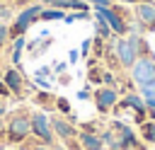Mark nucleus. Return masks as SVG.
I'll return each mask as SVG.
<instances>
[{"mask_svg": "<svg viewBox=\"0 0 155 150\" xmlns=\"http://www.w3.org/2000/svg\"><path fill=\"white\" fill-rule=\"evenodd\" d=\"M5 133L7 145H19L31 135V109L22 106L17 111H10L5 119Z\"/></svg>", "mask_w": 155, "mask_h": 150, "instance_id": "1", "label": "nucleus"}, {"mask_svg": "<svg viewBox=\"0 0 155 150\" xmlns=\"http://www.w3.org/2000/svg\"><path fill=\"white\" fill-rule=\"evenodd\" d=\"M41 10H44V2H31V5L22 7V12H19V15L15 17V22L10 24V39L24 36V34H27V29H29L34 22H39Z\"/></svg>", "mask_w": 155, "mask_h": 150, "instance_id": "2", "label": "nucleus"}, {"mask_svg": "<svg viewBox=\"0 0 155 150\" xmlns=\"http://www.w3.org/2000/svg\"><path fill=\"white\" fill-rule=\"evenodd\" d=\"M131 80L140 87L150 80H155V56L153 53H145V56H138L136 63L131 65Z\"/></svg>", "mask_w": 155, "mask_h": 150, "instance_id": "3", "label": "nucleus"}, {"mask_svg": "<svg viewBox=\"0 0 155 150\" xmlns=\"http://www.w3.org/2000/svg\"><path fill=\"white\" fill-rule=\"evenodd\" d=\"M31 135L39 138L41 143H48V145L56 143V133H53V128H51V119H48L46 111H41V109L31 111Z\"/></svg>", "mask_w": 155, "mask_h": 150, "instance_id": "4", "label": "nucleus"}, {"mask_svg": "<svg viewBox=\"0 0 155 150\" xmlns=\"http://www.w3.org/2000/svg\"><path fill=\"white\" fill-rule=\"evenodd\" d=\"M94 10L109 22V27H111V31H114L116 36H126V34H128L126 10H121V7H116V5H111V7H94Z\"/></svg>", "mask_w": 155, "mask_h": 150, "instance_id": "5", "label": "nucleus"}, {"mask_svg": "<svg viewBox=\"0 0 155 150\" xmlns=\"http://www.w3.org/2000/svg\"><path fill=\"white\" fill-rule=\"evenodd\" d=\"M111 133H114V143H111V148L109 150H124V148H131V145H136L138 143V138H136V131L128 126V123H124V121H111Z\"/></svg>", "mask_w": 155, "mask_h": 150, "instance_id": "6", "label": "nucleus"}, {"mask_svg": "<svg viewBox=\"0 0 155 150\" xmlns=\"http://www.w3.org/2000/svg\"><path fill=\"white\" fill-rule=\"evenodd\" d=\"M111 44H114V51H116V56H119L121 68L131 70V65H133V63H136V58H138V51H136L133 41H131L128 36H114V39H111Z\"/></svg>", "mask_w": 155, "mask_h": 150, "instance_id": "7", "label": "nucleus"}, {"mask_svg": "<svg viewBox=\"0 0 155 150\" xmlns=\"http://www.w3.org/2000/svg\"><path fill=\"white\" fill-rule=\"evenodd\" d=\"M2 82L10 87L12 97H17V99H24L27 97V80H24V75H22L19 68H7L2 73Z\"/></svg>", "mask_w": 155, "mask_h": 150, "instance_id": "8", "label": "nucleus"}, {"mask_svg": "<svg viewBox=\"0 0 155 150\" xmlns=\"http://www.w3.org/2000/svg\"><path fill=\"white\" fill-rule=\"evenodd\" d=\"M92 102H94V106H97L99 114H107V111H111V109L116 106L119 94H116L114 87H97V90L92 92Z\"/></svg>", "mask_w": 155, "mask_h": 150, "instance_id": "9", "label": "nucleus"}, {"mask_svg": "<svg viewBox=\"0 0 155 150\" xmlns=\"http://www.w3.org/2000/svg\"><path fill=\"white\" fill-rule=\"evenodd\" d=\"M48 119H51V128H53L56 138H61L63 143H68V140L78 138V126H75V123H70L65 116L53 114V116H48Z\"/></svg>", "mask_w": 155, "mask_h": 150, "instance_id": "10", "label": "nucleus"}, {"mask_svg": "<svg viewBox=\"0 0 155 150\" xmlns=\"http://www.w3.org/2000/svg\"><path fill=\"white\" fill-rule=\"evenodd\" d=\"M133 12H136V19L145 27V31H155V0L138 2L133 7Z\"/></svg>", "mask_w": 155, "mask_h": 150, "instance_id": "11", "label": "nucleus"}, {"mask_svg": "<svg viewBox=\"0 0 155 150\" xmlns=\"http://www.w3.org/2000/svg\"><path fill=\"white\" fill-rule=\"evenodd\" d=\"M124 109H133V111H140V109H145V99L140 97V94H136V92H128L126 97H121L119 102H116V106L111 109V111H124Z\"/></svg>", "mask_w": 155, "mask_h": 150, "instance_id": "12", "label": "nucleus"}, {"mask_svg": "<svg viewBox=\"0 0 155 150\" xmlns=\"http://www.w3.org/2000/svg\"><path fill=\"white\" fill-rule=\"evenodd\" d=\"M78 143L82 145V150H99V148H104L99 133H85V131H78Z\"/></svg>", "mask_w": 155, "mask_h": 150, "instance_id": "13", "label": "nucleus"}, {"mask_svg": "<svg viewBox=\"0 0 155 150\" xmlns=\"http://www.w3.org/2000/svg\"><path fill=\"white\" fill-rule=\"evenodd\" d=\"M94 36H102L104 41H111V39L116 36V34L111 31L109 22H107V19H104V17H102L97 10H94Z\"/></svg>", "mask_w": 155, "mask_h": 150, "instance_id": "14", "label": "nucleus"}, {"mask_svg": "<svg viewBox=\"0 0 155 150\" xmlns=\"http://www.w3.org/2000/svg\"><path fill=\"white\" fill-rule=\"evenodd\" d=\"M51 44H53V39L46 34V36H39V39H34V41L27 46V51H29V56H34V58H36V56H44V53L48 51V46H51Z\"/></svg>", "mask_w": 155, "mask_h": 150, "instance_id": "15", "label": "nucleus"}, {"mask_svg": "<svg viewBox=\"0 0 155 150\" xmlns=\"http://www.w3.org/2000/svg\"><path fill=\"white\" fill-rule=\"evenodd\" d=\"M34 104H39L44 109H56V94L48 92V90H39L34 94Z\"/></svg>", "mask_w": 155, "mask_h": 150, "instance_id": "16", "label": "nucleus"}, {"mask_svg": "<svg viewBox=\"0 0 155 150\" xmlns=\"http://www.w3.org/2000/svg\"><path fill=\"white\" fill-rule=\"evenodd\" d=\"M39 19L41 22H53V19H65V10H61V7H44L41 10V15H39Z\"/></svg>", "mask_w": 155, "mask_h": 150, "instance_id": "17", "label": "nucleus"}, {"mask_svg": "<svg viewBox=\"0 0 155 150\" xmlns=\"http://www.w3.org/2000/svg\"><path fill=\"white\" fill-rule=\"evenodd\" d=\"M24 46H27L24 36H17V39H15V44H12V56H10L12 65H19V60H22V56H24Z\"/></svg>", "mask_w": 155, "mask_h": 150, "instance_id": "18", "label": "nucleus"}, {"mask_svg": "<svg viewBox=\"0 0 155 150\" xmlns=\"http://www.w3.org/2000/svg\"><path fill=\"white\" fill-rule=\"evenodd\" d=\"M87 85H90V87L104 85V82H102V68H99V63H92V65H87Z\"/></svg>", "mask_w": 155, "mask_h": 150, "instance_id": "19", "label": "nucleus"}, {"mask_svg": "<svg viewBox=\"0 0 155 150\" xmlns=\"http://www.w3.org/2000/svg\"><path fill=\"white\" fill-rule=\"evenodd\" d=\"M104 51H107V41H104L102 36H94V39H92V56L102 60V56H104Z\"/></svg>", "mask_w": 155, "mask_h": 150, "instance_id": "20", "label": "nucleus"}, {"mask_svg": "<svg viewBox=\"0 0 155 150\" xmlns=\"http://www.w3.org/2000/svg\"><path fill=\"white\" fill-rule=\"evenodd\" d=\"M140 92H143V99H155V80L140 85Z\"/></svg>", "mask_w": 155, "mask_h": 150, "instance_id": "21", "label": "nucleus"}, {"mask_svg": "<svg viewBox=\"0 0 155 150\" xmlns=\"http://www.w3.org/2000/svg\"><path fill=\"white\" fill-rule=\"evenodd\" d=\"M56 111H61V114H70V102L65 99V97H56Z\"/></svg>", "mask_w": 155, "mask_h": 150, "instance_id": "22", "label": "nucleus"}, {"mask_svg": "<svg viewBox=\"0 0 155 150\" xmlns=\"http://www.w3.org/2000/svg\"><path fill=\"white\" fill-rule=\"evenodd\" d=\"M80 126V131H85V133H102L99 131V123H94V121H82V123H78Z\"/></svg>", "mask_w": 155, "mask_h": 150, "instance_id": "23", "label": "nucleus"}, {"mask_svg": "<svg viewBox=\"0 0 155 150\" xmlns=\"http://www.w3.org/2000/svg\"><path fill=\"white\" fill-rule=\"evenodd\" d=\"M7 41H10V27H7L5 22H0V48H2Z\"/></svg>", "mask_w": 155, "mask_h": 150, "instance_id": "24", "label": "nucleus"}, {"mask_svg": "<svg viewBox=\"0 0 155 150\" xmlns=\"http://www.w3.org/2000/svg\"><path fill=\"white\" fill-rule=\"evenodd\" d=\"M68 65H70L68 60H58V63H53V68H51V70H53L56 75H63V73H68Z\"/></svg>", "mask_w": 155, "mask_h": 150, "instance_id": "25", "label": "nucleus"}, {"mask_svg": "<svg viewBox=\"0 0 155 150\" xmlns=\"http://www.w3.org/2000/svg\"><path fill=\"white\" fill-rule=\"evenodd\" d=\"M90 53H92V39H85V41H82V46H80V56H85V58H87Z\"/></svg>", "mask_w": 155, "mask_h": 150, "instance_id": "26", "label": "nucleus"}, {"mask_svg": "<svg viewBox=\"0 0 155 150\" xmlns=\"http://www.w3.org/2000/svg\"><path fill=\"white\" fill-rule=\"evenodd\" d=\"M92 7H111L114 5V0H87Z\"/></svg>", "mask_w": 155, "mask_h": 150, "instance_id": "27", "label": "nucleus"}, {"mask_svg": "<svg viewBox=\"0 0 155 150\" xmlns=\"http://www.w3.org/2000/svg\"><path fill=\"white\" fill-rule=\"evenodd\" d=\"M7 145V133H5V119H0V148Z\"/></svg>", "mask_w": 155, "mask_h": 150, "instance_id": "28", "label": "nucleus"}, {"mask_svg": "<svg viewBox=\"0 0 155 150\" xmlns=\"http://www.w3.org/2000/svg\"><path fill=\"white\" fill-rule=\"evenodd\" d=\"M34 77H46V80H48V77H51V68H48V65H41Z\"/></svg>", "mask_w": 155, "mask_h": 150, "instance_id": "29", "label": "nucleus"}, {"mask_svg": "<svg viewBox=\"0 0 155 150\" xmlns=\"http://www.w3.org/2000/svg\"><path fill=\"white\" fill-rule=\"evenodd\" d=\"M102 82H104L107 87H111V85H116V77H114L111 73H102Z\"/></svg>", "mask_w": 155, "mask_h": 150, "instance_id": "30", "label": "nucleus"}, {"mask_svg": "<svg viewBox=\"0 0 155 150\" xmlns=\"http://www.w3.org/2000/svg\"><path fill=\"white\" fill-rule=\"evenodd\" d=\"M78 58H80V51H78V48H70V51H68V63L73 65V63H78Z\"/></svg>", "mask_w": 155, "mask_h": 150, "instance_id": "31", "label": "nucleus"}, {"mask_svg": "<svg viewBox=\"0 0 155 150\" xmlns=\"http://www.w3.org/2000/svg\"><path fill=\"white\" fill-rule=\"evenodd\" d=\"M34 82H36L39 90H48V87H51V82H48L46 77H34Z\"/></svg>", "mask_w": 155, "mask_h": 150, "instance_id": "32", "label": "nucleus"}, {"mask_svg": "<svg viewBox=\"0 0 155 150\" xmlns=\"http://www.w3.org/2000/svg\"><path fill=\"white\" fill-rule=\"evenodd\" d=\"M7 97H12V92H10V87L0 80V99H7Z\"/></svg>", "mask_w": 155, "mask_h": 150, "instance_id": "33", "label": "nucleus"}, {"mask_svg": "<svg viewBox=\"0 0 155 150\" xmlns=\"http://www.w3.org/2000/svg\"><path fill=\"white\" fill-rule=\"evenodd\" d=\"M78 97H80V99H90V97H92V92H90V85H87L85 90H80V92H78Z\"/></svg>", "mask_w": 155, "mask_h": 150, "instance_id": "34", "label": "nucleus"}, {"mask_svg": "<svg viewBox=\"0 0 155 150\" xmlns=\"http://www.w3.org/2000/svg\"><path fill=\"white\" fill-rule=\"evenodd\" d=\"M65 148H70V150H82V145H78V138L68 140V143H65Z\"/></svg>", "mask_w": 155, "mask_h": 150, "instance_id": "35", "label": "nucleus"}, {"mask_svg": "<svg viewBox=\"0 0 155 150\" xmlns=\"http://www.w3.org/2000/svg\"><path fill=\"white\" fill-rule=\"evenodd\" d=\"M70 82V73H63V75H58V85H68Z\"/></svg>", "mask_w": 155, "mask_h": 150, "instance_id": "36", "label": "nucleus"}, {"mask_svg": "<svg viewBox=\"0 0 155 150\" xmlns=\"http://www.w3.org/2000/svg\"><path fill=\"white\" fill-rule=\"evenodd\" d=\"M7 17H10V10L5 5H0V19H7Z\"/></svg>", "mask_w": 155, "mask_h": 150, "instance_id": "37", "label": "nucleus"}, {"mask_svg": "<svg viewBox=\"0 0 155 150\" xmlns=\"http://www.w3.org/2000/svg\"><path fill=\"white\" fill-rule=\"evenodd\" d=\"M124 150H148L143 143H136V145H131V148H124Z\"/></svg>", "mask_w": 155, "mask_h": 150, "instance_id": "38", "label": "nucleus"}, {"mask_svg": "<svg viewBox=\"0 0 155 150\" xmlns=\"http://www.w3.org/2000/svg\"><path fill=\"white\" fill-rule=\"evenodd\" d=\"M124 2H133V5H138V2H150V0H124Z\"/></svg>", "mask_w": 155, "mask_h": 150, "instance_id": "39", "label": "nucleus"}, {"mask_svg": "<svg viewBox=\"0 0 155 150\" xmlns=\"http://www.w3.org/2000/svg\"><path fill=\"white\" fill-rule=\"evenodd\" d=\"M53 150H68L65 145H58V143H53Z\"/></svg>", "mask_w": 155, "mask_h": 150, "instance_id": "40", "label": "nucleus"}, {"mask_svg": "<svg viewBox=\"0 0 155 150\" xmlns=\"http://www.w3.org/2000/svg\"><path fill=\"white\" fill-rule=\"evenodd\" d=\"M15 2H19V5H22V2H24V0H15Z\"/></svg>", "mask_w": 155, "mask_h": 150, "instance_id": "41", "label": "nucleus"}, {"mask_svg": "<svg viewBox=\"0 0 155 150\" xmlns=\"http://www.w3.org/2000/svg\"><path fill=\"white\" fill-rule=\"evenodd\" d=\"M99 150H109V148H99Z\"/></svg>", "mask_w": 155, "mask_h": 150, "instance_id": "42", "label": "nucleus"}, {"mask_svg": "<svg viewBox=\"0 0 155 150\" xmlns=\"http://www.w3.org/2000/svg\"><path fill=\"white\" fill-rule=\"evenodd\" d=\"M153 121H155V119H153Z\"/></svg>", "mask_w": 155, "mask_h": 150, "instance_id": "43", "label": "nucleus"}]
</instances>
